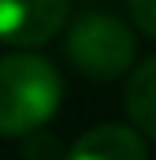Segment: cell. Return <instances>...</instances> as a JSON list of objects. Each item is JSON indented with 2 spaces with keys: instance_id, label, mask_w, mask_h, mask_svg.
Masks as SVG:
<instances>
[{
  "instance_id": "cell-3",
  "label": "cell",
  "mask_w": 156,
  "mask_h": 160,
  "mask_svg": "<svg viewBox=\"0 0 156 160\" xmlns=\"http://www.w3.org/2000/svg\"><path fill=\"white\" fill-rule=\"evenodd\" d=\"M68 21V0H0V41L14 48H37L51 41Z\"/></svg>"
},
{
  "instance_id": "cell-1",
  "label": "cell",
  "mask_w": 156,
  "mask_h": 160,
  "mask_svg": "<svg viewBox=\"0 0 156 160\" xmlns=\"http://www.w3.org/2000/svg\"><path fill=\"white\" fill-rule=\"evenodd\" d=\"M61 106V78L41 55L0 58V136H27Z\"/></svg>"
},
{
  "instance_id": "cell-4",
  "label": "cell",
  "mask_w": 156,
  "mask_h": 160,
  "mask_svg": "<svg viewBox=\"0 0 156 160\" xmlns=\"http://www.w3.org/2000/svg\"><path fill=\"white\" fill-rule=\"evenodd\" d=\"M64 160H146V143L136 129L105 123L78 136Z\"/></svg>"
},
{
  "instance_id": "cell-7",
  "label": "cell",
  "mask_w": 156,
  "mask_h": 160,
  "mask_svg": "<svg viewBox=\"0 0 156 160\" xmlns=\"http://www.w3.org/2000/svg\"><path fill=\"white\" fill-rule=\"evenodd\" d=\"M129 17L146 38L156 41V0H129Z\"/></svg>"
},
{
  "instance_id": "cell-6",
  "label": "cell",
  "mask_w": 156,
  "mask_h": 160,
  "mask_svg": "<svg viewBox=\"0 0 156 160\" xmlns=\"http://www.w3.org/2000/svg\"><path fill=\"white\" fill-rule=\"evenodd\" d=\"M21 153L24 160H61V143L58 136H48V133H27Z\"/></svg>"
},
{
  "instance_id": "cell-5",
  "label": "cell",
  "mask_w": 156,
  "mask_h": 160,
  "mask_svg": "<svg viewBox=\"0 0 156 160\" xmlns=\"http://www.w3.org/2000/svg\"><path fill=\"white\" fill-rule=\"evenodd\" d=\"M125 109H129V119L139 126V133L156 140V55L132 72L125 85Z\"/></svg>"
},
{
  "instance_id": "cell-2",
  "label": "cell",
  "mask_w": 156,
  "mask_h": 160,
  "mask_svg": "<svg viewBox=\"0 0 156 160\" xmlns=\"http://www.w3.org/2000/svg\"><path fill=\"white\" fill-rule=\"evenodd\" d=\"M64 55L82 75L95 82H112L125 75L136 62V38L112 14H82L64 38Z\"/></svg>"
}]
</instances>
